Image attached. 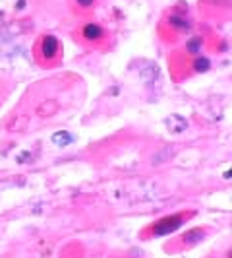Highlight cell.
Wrapping results in <instances>:
<instances>
[{
    "label": "cell",
    "instance_id": "6da1fadb",
    "mask_svg": "<svg viewBox=\"0 0 232 258\" xmlns=\"http://www.w3.org/2000/svg\"><path fill=\"white\" fill-rule=\"evenodd\" d=\"M37 51V60H41L43 64H52L54 60L60 58V41L54 37V35H43L41 41L35 47Z\"/></svg>",
    "mask_w": 232,
    "mask_h": 258
},
{
    "label": "cell",
    "instance_id": "7a4b0ae2",
    "mask_svg": "<svg viewBox=\"0 0 232 258\" xmlns=\"http://www.w3.org/2000/svg\"><path fill=\"white\" fill-rule=\"evenodd\" d=\"M190 214H174V216H167L163 220L155 221L149 229V235H155V237H161V235H168V233L176 231L182 223L186 221Z\"/></svg>",
    "mask_w": 232,
    "mask_h": 258
},
{
    "label": "cell",
    "instance_id": "3957f363",
    "mask_svg": "<svg viewBox=\"0 0 232 258\" xmlns=\"http://www.w3.org/2000/svg\"><path fill=\"white\" fill-rule=\"evenodd\" d=\"M81 37L85 41H89V43H97V41H101L104 37V29L101 26H97V24H85L81 27Z\"/></svg>",
    "mask_w": 232,
    "mask_h": 258
},
{
    "label": "cell",
    "instance_id": "277c9868",
    "mask_svg": "<svg viewBox=\"0 0 232 258\" xmlns=\"http://www.w3.org/2000/svg\"><path fill=\"white\" fill-rule=\"evenodd\" d=\"M168 26H172L174 29H178V31H186L190 27V22L186 18L178 16V14H172V16H168Z\"/></svg>",
    "mask_w": 232,
    "mask_h": 258
},
{
    "label": "cell",
    "instance_id": "5b68a950",
    "mask_svg": "<svg viewBox=\"0 0 232 258\" xmlns=\"http://www.w3.org/2000/svg\"><path fill=\"white\" fill-rule=\"evenodd\" d=\"M74 138L68 134V132H56L54 136H52V142L56 144V146H60V148H64V146H68V144L72 142Z\"/></svg>",
    "mask_w": 232,
    "mask_h": 258
},
{
    "label": "cell",
    "instance_id": "8992f818",
    "mask_svg": "<svg viewBox=\"0 0 232 258\" xmlns=\"http://www.w3.org/2000/svg\"><path fill=\"white\" fill-rule=\"evenodd\" d=\"M209 66H211V60H209V58H203V56L197 58V60H193V68H195L197 72H205Z\"/></svg>",
    "mask_w": 232,
    "mask_h": 258
},
{
    "label": "cell",
    "instance_id": "52a82bcc",
    "mask_svg": "<svg viewBox=\"0 0 232 258\" xmlns=\"http://www.w3.org/2000/svg\"><path fill=\"white\" fill-rule=\"evenodd\" d=\"M76 2L81 8H93V4H95V0H76Z\"/></svg>",
    "mask_w": 232,
    "mask_h": 258
}]
</instances>
